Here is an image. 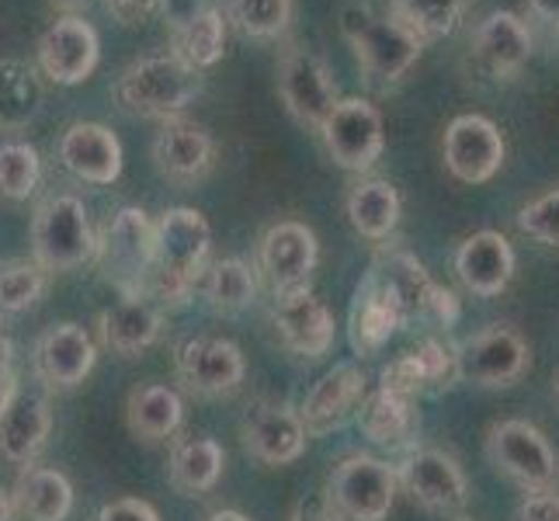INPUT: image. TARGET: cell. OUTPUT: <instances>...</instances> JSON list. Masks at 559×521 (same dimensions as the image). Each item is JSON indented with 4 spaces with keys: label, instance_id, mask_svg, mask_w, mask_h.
<instances>
[{
    "label": "cell",
    "instance_id": "12",
    "mask_svg": "<svg viewBox=\"0 0 559 521\" xmlns=\"http://www.w3.org/2000/svg\"><path fill=\"white\" fill-rule=\"evenodd\" d=\"M317 132L331 161L352 174L372 170L385 150L382 111L365 98H337Z\"/></svg>",
    "mask_w": 559,
    "mask_h": 521
},
{
    "label": "cell",
    "instance_id": "37",
    "mask_svg": "<svg viewBox=\"0 0 559 521\" xmlns=\"http://www.w3.org/2000/svg\"><path fill=\"white\" fill-rule=\"evenodd\" d=\"M46 285H49V275L35 261L28 258L0 261V320L32 310V306L43 299Z\"/></svg>",
    "mask_w": 559,
    "mask_h": 521
},
{
    "label": "cell",
    "instance_id": "46",
    "mask_svg": "<svg viewBox=\"0 0 559 521\" xmlns=\"http://www.w3.org/2000/svg\"><path fill=\"white\" fill-rule=\"evenodd\" d=\"M14 379H17V372H14V344H11V338L4 331H0V396L11 390Z\"/></svg>",
    "mask_w": 559,
    "mask_h": 521
},
{
    "label": "cell",
    "instance_id": "2",
    "mask_svg": "<svg viewBox=\"0 0 559 521\" xmlns=\"http://www.w3.org/2000/svg\"><path fill=\"white\" fill-rule=\"evenodd\" d=\"M341 35L352 46L358 70L379 87L400 84L424 52V43L407 25H400L393 14H376L361 4L341 11Z\"/></svg>",
    "mask_w": 559,
    "mask_h": 521
},
{
    "label": "cell",
    "instance_id": "44",
    "mask_svg": "<svg viewBox=\"0 0 559 521\" xmlns=\"http://www.w3.org/2000/svg\"><path fill=\"white\" fill-rule=\"evenodd\" d=\"M212 4H216V0H160V11L157 14H164V25L170 28V35H175L185 25L195 22L199 14H205Z\"/></svg>",
    "mask_w": 559,
    "mask_h": 521
},
{
    "label": "cell",
    "instance_id": "39",
    "mask_svg": "<svg viewBox=\"0 0 559 521\" xmlns=\"http://www.w3.org/2000/svg\"><path fill=\"white\" fill-rule=\"evenodd\" d=\"M518 229L525 237L559 250V188H549L518 209Z\"/></svg>",
    "mask_w": 559,
    "mask_h": 521
},
{
    "label": "cell",
    "instance_id": "48",
    "mask_svg": "<svg viewBox=\"0 0 559 521\" xmlns=\"http://www.w3.org/2000/svg\"><path fill=\"white\" fill-rule=\"evenodd\" d=\"M288 521H337L331 511H326L323 505H296L293 511H288Z\"/></svg>",
    "mask_w": 559,
    "mask_h": 521
},
{
    "label": "cell",
    "instance_id": "19",
    "mask_svg": "<svg viewBox=\"0 0 559 521\" xmlns=\"http://www.w3.org/2000/svg\"><path fill=\"white\" fill-rule=\"evenodd\" d=\"M267 317H272V327L282 347L293 352L296 358L317 362L334 347V338H337L334 310L320 296L310 293V285L293 288V293H278Z\"/></svg>",
    "mask_w": 559,
    "mask_h": 521
},
{
    "label": "cell",
    "instance_id": "22",
    "mask_svg": "<svg viewBox=\"0 0 559 521\" xmlns=\"http://www.w3.org/2000/svg\"><path fill=\"white\" fill-rule=\"evenodd\" d=\"M153 164L175 185H195L216 164V140L212 132L191 119H167L153 137Z\"/></svg>",
    "mask_w": 559,
    "mask_h": 521
},
{
    "label": "cell",
    "instance_id": "3",
    "mask_svg": "<svg viewBox=\"0 0 559 521\" xmlns=\"http://www.w3.org/2000/svg\"><path fill=\"white\" fill-rule=\"evenodd\" d=\"M202 94V73L185 67L175 52L143 56L119 73L115 102L136 119H178V115Z\"/></svg>",
    "mask_w": 559,
    "mask_h": 521
},
{
    "label": "cell",
    "instance_id": "45",
    "mask_svg": "<svg viewBox=\"0 0 559 521\" xmlns=\"http://www.w3.org/2000/svg\"><path fill=\"white\" fill-rule=\"evenodd\" d=\"M518 521H559V494L552 490H538L525 494L522 505H518Z\"/></svg>",
    "mask_w": 559,
    "mask_h": 521
},
{
    "label": "cell",
    "instance_id": "51",
    "mask_svg": "<svg viewBox=\"0 0 559 521\" xmlns=\"http://www.w3.org/2000/svg\"><path fill=\"white\" fill-rule=\"evenodd\" d=\"M56 4H84V0H56Z\"/></svg>",
    "mask_w": 559,
    "mask_h": 521
},
{
    "label": "cell",
    "instance_id": "32",
    "mask_svg": "<svg viewBox=\"0 0 559 521\" xmlns=\"http://www.w3.org/2000/svg\"><path fill=\"white\" fill-rule=\"evenodd\" d=\"M46 105V87L35 67L22 60H0V129H28Z\"/></svg>",
    "mask_w": 559,
    "mask_h": 521
},
{
    "label": "cell",
    "instance_id": "15",
    "mask_svg": "<svg viewBox=\"0 0 559 521\" xmlns=\"http://www.w3.org/2000/svg\"><path fill=\"white\" fill-rule=\"evenodd\" d=\"M508 143L504 132L487 115H459L441 137V161L462 185H487L504 167Z\"/></svg>",
    "mask_w": 559,
    "mask_h": 521
},
{
    "label": "cell",
    "instance_id": "40",
    "mask_svg": "<svg viewBox=\"0 0 559 521\" xmlns=\"http://www.w3.org/2000/svg\"><path fill=\"white\" fill-rule=\"evenodd\" d=\"M414 358L420 365L424 379H428V390H431V386H452V382H459V376H455V344H445V341H438V338H424L414 347Z\"/></svg>",
    "mask_w": 559,
    "mask_h": 521
},
{
    "label": "cell",
    "instance_id": "4",
    "mask_svg": "<svg viewBox=\"0 0 559 521\" xmlns=\"http://www.w3.org/2000/svg\"><path fill=\"white\" fill-rule=\"evenodd\" d=\"M94 261L119 296H150L153 220L140 205H126L94 234Z\"/></svg>",
    "mask_w": 559,
    "mask_h": 521
},
{
    "label": "cell",
    "instance_id": "14",
    "mask_svg": "<svg viewBox=\"0 0 559 521\" xmlns=\"http://www.w3.org/2000/svg\"><path fill=\"white\" fill-rule=\"evenodd\" d=\"M98 362V341L81 323H52L35 338L32 379L49 393L76 390Z\"/></svg>",
    "mask_w": 559,
    "mask_h": 521
},
{
    "label": "cell",
    "instance_id": "34",
    "mask_svg": "<svg viewBox=\"0 0 559 521\" xmlns=\"http://www.w3.org/2000/svg\"><path fill=\"white\" fill-rule=\"evenodd\" d=\"M226 14L219 4H212L205 14H199L195 22L185 25L181 32L170 35V52L178 56V60L191 70H212L219 60H223V52H226Z\"/></svg>",
    "mask_w": 559,
    "mask_h": 521
},
{
    "label": "cell",
    "instance_id": "35",
    "mask_svg": "<svg viewBox=\"0 0 559 521\" xmlns=\"http://www.w3.org/2000/svg\"><path fill=\"white\" fill-rule=\"evenodd\" d=\"M469 0H390V14L407 25L420 43H435L459 28Z\"/></svg>",
    "mask_w": 559,
    "mask_h": 521
},
{
    "label": "cell",
    "instance_id": "24",
    "mask_svg": "<svg viewBox=\"0 0 559 521\" xmlns=\"http://www.w3.org/2000/svg\"><path fill=\"white\" fill-rule=\"evenodd\" d=\"M455 275L462 288L479 299L500 296L514 279V247L500 229H476L455 250Z\"/></svg>",
    "mask_w": 559,
    "mask_h": 521
},
{
    "label": "cell",
    "instance_id": "9",
    "mask_svg": "<svg viewBox=\"0 0 559 521\" xmlns=\"http://www.w3.org/2000/svg\"><path fill=\"white\" fill-rule=\"evenodd\" d=\"M532 347L508 323H490L455 344V376L479 390H504L528 372Z\"/></svg>",
    "mask_w": 559,
    "mask_h": 521
},
{
    "label": "cell",
    "instance_id": "8",
    "mask_svg": "<svg viewBox=\"0 0 559 521\" xmlns=\"http://www.w3.org/2000/svg\"><path fill=\"white\" fill-rule=\"evenodd\" d=\"M396 484L411 494L414 505L431 514H459L469 505V479L459 459L435 446H411L403 449L396 462Z\"/></svg>",
    "mask_w": 559,
    "mask_h": 521
},
{
    "label": "cell",
    "instance_id": "16",
    "mask_svg": "<svg viewBox=\"0 0 559 521\" xmlns=\"http://www.w3.org/2000/svg\"><path fill=\"white\" fill-rule=\"evenodd\" d=\"M35 60L43 76H49L60 87H76L98 70L102 60V38L91 22L76 14H63L38 35Z\"/></svg>",
    "mask_w": 559,
    "mask_h": 521
},
{
    "label": "cell",
    "instance_id": "31",
    "mask_svg": "<svg viewBox=\"0 0 559 521\" xmlns=\"http://www.w3.org/2000/svg\"><path fill=\"white\" fill-rule=\"evenodd\" d=\"M344 212H348V223L355 226L358 237L382 244V240L393 237V229L400 223V212H403V202H400V191L390 181L365 178L348 191V199H344Z\"/></svg>",
    "mask_w": 559,
    "mask_h": 521
},
{
    "label": "cell",
    "instance_id": "28",
    "mask_svg": "<svg viewBox=\"0 0 559 521\" xmlns=\"http://www.w3.org/2000/svg\"><path fill=\"white\" fill-rule=\"evenodd\" d=\"M185 421V400L175 386L167 382H143L126 396V428L132 438L157 446V441L175 438Z\"/></svg>",
    "mask_w": 559,
    "mask_h": 521
},
{
    "label": "cell",
    "instance_id": "33",
    "mask_svg": "<svg viewBox=\"0 0 559 521\" xmlns=\"http://www.w3.org/2000/svg\"><path fill=\"white\" fill-rule=\"evenodd\" d=\"M199 288L209 303V310L234 317V313H243L247 306L258 299V272H254V264H247L243 258H223L205 268Z\"/></svg>",
    "mask_w": 559,
    "mask_h": 521
},
{
    "label": "cell",
    "instance_id": "50",
    "mask_svg": "<svg viewBox=\"0 0 559 521\" xmlns=\"http://www.w3.org/2000/svg\"><path fill=\"white\" fill-rule=\"evenodd\" d=\"M0 521H14V505H11V490L0 487Z\"/></svg>",
    "mask_w": 559,
    "mask_h": 521
},
{
    "label": "cell",
    "instance_id": "27",
    "mask_svg": "<svg viewBox=\"0 0 559 521\" xmlns=\"http://www.w3.org/2000/svg\"><path fill=\"white\" fill-rule=\"evenodd\" d=\"M226 449L209 435H178L170 438L167 479L185 497H202L223 479Z\"/></svg>",
    "mask_w": 559,
    "mask_h": 521
},
{
    "label": "cell",
    "instance_id": "21",
    "mask_svg": "<svg viewBox=\"0 0 559 521\" xmlns=\"http://www.w3.org/2000/svg\"><path fill=\"white\" fill-rule=\"evenodd\" d=\"M94 331H98V347H105V352L119 358H136L160 341L164 306L153 296H122L98 313Z\"/></svg>",
    "mask_w": 559,
    "mask_h": 521
},
{
    "label": "cell",
    "instance_id": "36",
    "mask_svg": "<svg viewBox=\"0 0 559 521\" xmlns=\"http://www.w3.org/2000/svg\"><path fill=\"white\" fill-rule=\"evenodd\" d=\"M226 25L240 28L247 38H278L293 25V0H223Z\"/></svg>",
    "mask_w": 559,
    "mask_h": 521
},
{
    "label": "cell",
    "instance_id": "10",
    "mask_svg": "<svg viewBox=\"0 0 559 521\" xmlns=\"http://www.w3.org/2000/svg\"><path fill=\"white\" fill-rule=\"evenodd\" d=\"M52 400L35 379H14L0 396V459L11 466H32L52 435Z\"/></svg>",
    "mask_w": 559,
    "mask_h": 521
},
{
    "label": "cell",
    "instance_id": "42",
    "mask_svg": "<svg viewBox=\"0 0 559 521\" xmlns=\"http://www.w3.org/2000/svg\"><path fill=\"white\" fill-rule=\"evenodd\" d=\"M98 521H160V511L143 497H115L98 511Z\"/></svg>",
    "mask_w": 559,
    "mask_h": 521
},
{
    "label": "cell",
    "instance_id": "43",
    "mask_svg": "<svg viewBox=\"0 0 559 521\" xmlns=\"http://www.w3.org/2000/svg\"><path fill=\"white\" fill-rule=\"evenodd\" d=\"M105 8L122 28H140L160 11V0H105Z\"/></svg>",
    "mask_w": 559,
    "mask_h": 521
},
{
    "label": "cell",
    "instance_id": "5",
    "mask_svg": "<svg viewBox=\"0 0 559 521\" xmlns=\"http://www.w3.org/2000/svg\"><path fill=\"white\" fill-rule=\"evenodd\" d=\"M396 470L369 452H352L334 462L323 484V508L337 521H385L396 500Z\"/></svg>",
    "mask_w": 559,
    "mask_h": 521
},
{
    "label": "cell",
    "instance_id": "11",
    "mask_svg": "<svg viewBox=\"0 0 559 521\" xmlns=\"http://www.w3.org/2000/svg\"><path fill=\"white\" fill-rule=\"evenodd\" d=\"M240 446L261 466H293L310 449V431L299 417V407L258 396L247 403L240 417Z\"/></svg>",
    "mask_w": 559,
    "mask_h": 521
},
{
    "label": "cell",
    "instance_id": "30",
    "mask_svg": "<svg viewBox=\"0 0 559 521\" xmlns=\"http://www.w3.org/2000/svg\"><path fill=\"white\" fill-rule=\"evenodd\" d=\"M358 428L361 435L385 449H411L417 431V411L414 396H400L393 390H372L358 403Z\"/></svg>",
    "mask_w": 559,
    "mask_h": 521
},
{
    "label": "cell",
    "instance_id": "25",
    "mask_svg": "<svg viewBox=\"0 0 559 521\" xmlns=\"http://www.w3.org/2000/svg\"><path fill=\"white\" fill-rule=\"evenodd\" d=\"M400 327H407V310H403L400 296L376 272H369L361 279L352 306V347L361 358L376 355Z\"/></svg>",
    "mask_w": 559,
    "mask_h": 521
},
{
    "label": "cell",
    "instance_id": "26",
    "mask_svg": "<svg viewBox=\"0 0 559 521\" xmlns=\"http://www.w3.org/2000/svg\"><path fill=\"white\" fill-rule=\"evenodd\" d=\"M361 396H365V372L355 362L334 365L331 372L320 376L299 407V417L306 424V431H310V438L341 428V424L358 411Z\"/></svg>",
    "mask_w": 559,
    "mask_h": 521
},
{
    "label": "cell",
    "instance_id": "41",
    "mask_svg": "<svg viewBox=\"0 0 559 521\" xmlns=\"http://www.w3.org/2000/svg\"><path fill=\"white\" fill-rule=\"evenodd\" d=\"M379 386H382V390L400 393V396H417V393L428 390V379H424L414 352H407V355H400V358H393L390 365H385L382 376H379Z\"/></svg>",
    "mask_w": 559,
    "mask_h": 521
},
{
    "label": "cell",
    "instance_id": "29",
    "mask_svg": "<svg viewBox=\"0 0 559 521\" xmlns=\"http://www.w3.org/2000/svg\"><path fill=\"white\" fill-rule=\"evenodd\" d=\"M14 514L25 521H67L73 511V484L56 466H22L11 487Z\"/></svg>",
    "mask_w": 559,
    "mask_h": 521
},
{
    "label": "cell",
    "instance_id": "1",
    "mask_svg": "<svg viewBox=\"0 0 559 521\" xmlns=\"http://www.w3.org/2000/svg\"><path fill=\"white\" fill-rule=\"evenodd\" d=\"M212 250V229L199 209L175 205L153 223V275L150 296L160 306H185L199 288Z\"/></svg>",
    "mask_w": 559,
    "mask_h": 521
},
{
    "label": "cell",
    "instance_id": "52",
    "mask_svg": "<svg viewBox=\"0 0 559 521\" xmlns=\"http://www.w3.org/2000/svg\"><path fill=\"white\" fill-rule=\"evenodd\" d=\"M556 396H559V376H556Z\"/></svg>",
    "mask_w": 559,
    "mask_h": 521
},
{
    "label": "cell",
    "instance_id": "47",
    "mask_svg": "<svg viewBox=\"0 0 559 521\" xmlns=\"http://www.w3.org/2000/svg\"><path fill=\"white\" fill-rule=\"evenodd\" d=\"M525 4H528V14L535 17V22L559 28V0H525Z\"/></svg>",
    "mask_w": 559,
    "mask_h": 521
},
{
    "label": "cell",
    "instance_id": "17",
    "mask_svg": "<svg viewBox=\"0 0 559 521\" xmlns=\"http://www.w3.org/2000/svg\"><path fill=\"white\" fill-rule=\"evenodd\" d=\"M317 261H320V244L313 229L299 220H282L264 229V237L258 244L254 272L278 296V293H293V288L310 285Z\"/></svg>",
    "mask_w": 559,
    "mask_h": 521
},
{
    "label": "cell",
    "instance_id": "18",
    "mask_svg": "<svg viewBox=\"0 0 559 521\" xmlns=\"http://www.w3.org/2000/svg\"><path fill=\"white\" fill-rule=\"evenodd\" d=\"M278 94L285 111L293 115L299 126L320 129L323 119L337 105V84L326 63L317 52L302 46H288L278 60Z\"/></svg>",
    "mask_w": 559,
    "mask_h": 521
},
{
    "label": "cell",
    "instance_id": "6",
    "mask_svg": "<svg viewBox=\"0 0 559 521\" xmlns=\"http://www.w3.org/2000/svg\"><path fill=\"white\" fill-rule=\"evenodd\" d=\"M484 452L490 466L504 479H511L514 487H522L525 494L552 490L559 479V455L552 449V441L532 421L522 417L493 421L487 428Z\"/></svg>",
    "mask_w": 559,
    "mask_h": 521
},
{
    "label": "cell",
    "instance_id": "13",
    "mask_svg": "<svg viewBox=\"0 0 559 521\" xmlns=\"http://www.w3.org/2000/svg\"><path fill=\"white\" fill-rule=\"evenodd\" d=\"M175 376L185 393L219 400L243 386L247 362L229 338H188L175 347Z\"/></svg>",
    "mask_w": 559,
    "mask_h": 521
},
{
    "label": "cell",
    "instance_id": "23",
    "mask_svg": "<svg viewBox=\"0 0 559 521\" xmlns=\"http://www.w3.org/2000/svg\"><path fill=\"white\" fill-rule=\"evenodd\" d=\"M56 161L76 181L115 185L122 174V143L102 122H73L56 143Z\"/></svg>",
    "mask_w": 559,
    "mask_h": 521
},
{
    "label": "cell",
    "instance_id": "20",
    "mask_svg": "<svg viewBox=\"0 0 559 521\" xmlns=\"http://www.w3.org/2000/svg\"><path fill=\"white\" fill-rule=\"evenodd\" d=\"M535 38L522 14L493 11L476 25L469 38V63L487 81H514L532 60Z\"/></svg>",
    "mask_w": 559,
    "mask_h": 521
},
{
    "label": "cell",
    "instance_id": "38",
    "mask_svg": "<svg viewBox=\"0 0 559 521\" xmlns=\"http://www.w3.org/2000/svg\"><path fill=\"white\" fill-rule=\"evenodd\" d=\"M43 181V157L25 140L0 143V196L11 202H25Z\"/></svg>",
    "mask_w": 559,
    "mask_h": 521
},
{
    "label": "cell",
    "instance_id": "7",
    "mask_svg": "<svg viewBox=\"0 0 559 521\" xmlns=\"http://www.w3.org/2000/svg\"><path fill=\"white\" fill-rule=\"evenodd\" d=\"M94 258V229L84 202L60 191L49 196L32 216V261L46 275H63Z\"/></svg>",
    "mask_w": 559,
    "mask_h": 521
},
{
    "label": "cell",
    "instance_id": "49",
    "mask_svg": "<svg viewBox=\"0 0 559 521\" xmlns=\"http://www.w3.org/2000/svg\"><path fill=\"white\" fill-rule=\"evenodd\" d=\"M205 521H250L243 511H234V508H219V511H212Z\"/></svg>",
    "mask_w": 559,
    "mask_h": 521
}]
</instances>
